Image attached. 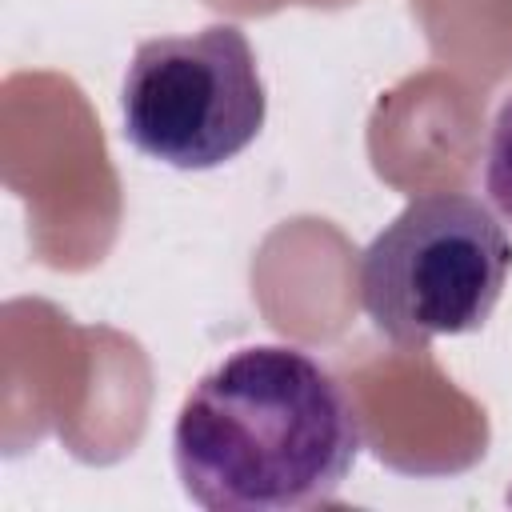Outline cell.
Listing matches in <instances>:
<instances>
[{
	"instance_id": "1",
	"label": "cell",
	"mask_w": 512,
	"mask_h": 512,
	"mask_svg": "<svg viewBox=\"0 0 512 512\" xmlns=\"http://www.w3.org/2000/svg\"><path fill=\"white\" fill-rule=\"evenodd\" d=\"M360 452L344 384L308 352L252 344L204 372L180 404L172 460L208 512H288L340 492Z\"/></svg>"
},
{
	"instance_id": "2",
	"label": "cell",
	"mask_w": 512,
	"mask_h": 512,
	"mask_svg": "<svg viewBox=\"0 0 512 512\" xmlns=\"http://www.w3.org/2000/svg\"><path fill=\"white\" fill-rule=\"evenodd\" d=\"M512 268V240L488 204L428 192L400 208L360 252V304L400 348L488 324Z\"/></svg>"
},
{
	"instance_id": "3",
	"label": "cell",
	"mask_w": 512,
	"mask_h": 512,
	"mask_svg": "<svg viewBox=\"0 0 512 512\" xmlns=\"http://www.w3.org/2000/svg\"><path fill=\"white\" fill-rule=\"evenodd\" d=\"M268 96L256 52L236 24L156 36L132 52L120 88L124 140L184 172L220 168L264 128Z\"/></svg>"
},
{
	"instance_id": "4",
	"label": "cell",
	"mask_w": 512,
	"mask_h": 512,
	"mask_svg": "<svg viewBox=\"0 0 512 512\" xmlns=\"http://www.w3.org/2000/svg\"><path fill=\"white\" fill-rule=\"evenodd\" d=\"M484 188L492 204L512 220V92L500 100L488 132V156H484Z\"/></svg>"
}]
</instances>
